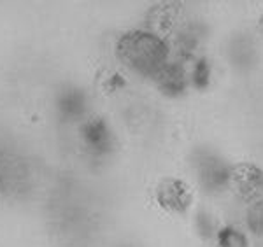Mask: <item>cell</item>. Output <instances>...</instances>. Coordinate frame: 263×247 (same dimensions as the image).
Wrapping results in <instances>:
<instances>
[{
    "label": "cell",
    "mask_w": 263,
    "mask_h": 247,
    "mask_svg": "<svg viewBox=\"0 0 263 247\" xmlns=\"http://www.w3.org/2000/svg\"><path fill=\"white\" fill-rule=\"evenodd\" d=\"M219 247H248V240H246L244 233H240L239 230L227 226L218 230L216 233Z\"/></svg>",
    "instance_id": "52a82bcc"
},
{
    "label": "cell",
    "mask_w": 263,
    "mask_h": 247,
    "mask_svg": "<svg viewBox=\"0 0 263 247\" xmlns=\"http://www.w3.org/2000/svg\"><path fill=\"white\" fill-rule=\"evenodd\" d=\"M84 137H86V142L97 151H105L111 146V134L102 121L90 123L86 126V131H84Z\"/></svg>",
    "instance_id": "8992f818"
},
{
    "label": "cell",
    "mask_w": 263,
    "mask_h": 247,
    "mask_svg": "<svg viewBox=\"0 0 263 247\" xmlns=\"http://www.w3.org/2000/svg\"><path fill=\"white\" fill-rule=\"evenodd\" d=\"M248 224L253 232L263 235V200H258L248 214Z\"/></svg>",
    "instance_id": "9c48e42d"
},
{
    "label": "cell",
    "mask_w": 263,
    "mask_h": 247,
    "mask_svg": "<svg viewBox=\"0 0 263 247\" xmlns=\"http://www.w3.org/2000/svg\"><path fill=\"white\" fill-rule=\"evenodd\" d=\"M118 54L132 70L155 79L168 63V46L153 32H130L118 42Z\"/></svg>",
    "instance_id": "6da1fadb"
},
{
    "label": "cell",
    "mask_w": 263,
    "mask_h": 247,
    "mask_svg": "<svg viewBox=\"0 0 263 247\" xmlns=\"http://www.w3.org/2000/svg\"><path fill=\"white\" fill-rule=\"evenodd\" d=\"M211 81V65L205 58H200L193 67L192 72V83L197 88H205Z\"/></svg>",
    "instance_id": "ba28073f"
},
{
    "label": "cell",
    "mask_w": 263,
    "mask_h": 247,
    "mask_svg": "<svg viewBox=\"0 0 263 247\" xmlns=\"http://www.w3.org/2000/svg\"><path fill=\"white\" fill-rule=\"evenodd\" d=\"M156 198L163 208L176 214H184L192 203V193L179 179H163L156 189Z\"/></svg>",
    "instance_id": "277c9868"
},
{
    "label": "cell",
    "mask_w": 263,
    "mask_h": 247,
    "mask_svg": "<svg viewBox=\"0 0 263 247\" xmlns=\"http://www.w3.org/2000/svg\"><path fill=\"white\" fill-rule=\"evenodd\" d=\"M230 186L244 200H258L263 193V172L251 163L232 167Z\"/></svg>",
    "instance_id": "3957f363"
},
{
    "label": "cell",
    "mask_w": 263,
    "mask_h": 247,
    "mask_svg": "<svg viewBox=\"0 0 263 247\" xmlns=\"http://www.w3.org/2000/svg\"><path fill=\"white\" fill-rule=\"evenodd\" d=\"M195 170H197L198 181L205 189L218 191L224 186H230L232 168L213 153L202 151L195 158Z\"/></svg>",
    "instance_id": "7a4b0ae2"
},
{
    "label": "cell",
    "mask_w": 263,
    "mask_h": 247,
    "mask_svg": "<svg viewBox=\"0 0 263 247\" xmlns=\"http://www.w3.org/2000/svg\"><path fill=\"white\" fill-rule=\"evenodd\" d=\"M158 88L162 89L165 95L177 97L188 88V75H186L184 69L177 63H167L158 75L155 78Z\"/></svg>",
    "instance_id": "5b68a950"
}]
</instances>
